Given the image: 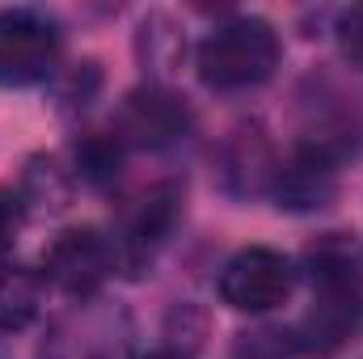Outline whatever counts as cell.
Instances as JSON below:
<instances>
[{
	"label": "cell",
	"instance_id": "4fadbf2b",
	"mask_svg": "<svg viewBox=\"0 0 363 359\" xmlns=\"http://www.w3.org/2000/svg\"><path fill=\"white\" fill-rule=\"evenodd\" d=\"M72 157H77V174H81V182L93 186V190L114 186L118 174H123V140H118V136L93 131V136H85V140L72 148Z\"/></svg>",
	"mask_w": 363,
	"mask_h": 359
},
{
	"label": "cell",
	"instance_id": "8fae6325",
	"mask_svg": "<svg viewBox=\"0 0 363 359\" xmlns=\"http://www.w3.org/2000/svg\"><path fill=\"white\" fill-rule=\"evenodd\" d=\"M220 174H224V186H228L233 194H250V190H267V186H271V174H274L271 144L262 140L258 127H237V131L224 140Z\"/></svg>",
	"mask_w": 363,
	"mask_h": 359
},
{
	"label": "cell",
	"instance_id": "ac0fdd59",
	"mask_svg": "<svg viewBox=\"0 0 363 359\" xmlns=\"http://www.w3.org/2000/svg\"><path fill=\"white\" fill-rule=\"evenodd\" d=\"M144 359H190V355H182V351H152V355H144Z\"/></svg>",
	"mask_w": 363,
	"mask_h": 359
},
{
	"label": "cell",
	"instance_id": "9a60e30c",
	"mask_svg": "<svg viewBox=\"0 0 363 359\" xmlns=\"http://www.w3.org/2000/svg\"><path fill=\"white\" fill-rule=\"evenodd\" d=\"M51 81H55V106L60 110H85L93 101V93L101 89V72H97L93 60L72 64V68H60Z\"/></svg>",
	"mask_w": 363,
	"mask_h": 359
},
{
	"label": "cell",
	"instance_id": "7a4b0ae2",
	"mask_svg": "<svg viewBox=\"0 0 363 359\" xmlns=\"http://www.w3.org/2000/svg\"><path fill=\"white\" fill-rule=\"evenodd\" d=\"M60 21L43 9H0V85L26 89L60 72Z\"/></svg>",
	"mask_w": 363,
	"mask_h": 359
},
{
	"label": "cell",
	"instance_id": "6da1fadb",
	"mask_svg": "<svg viewBox=\"0 0 363 359\" xmlns=\"http://www.w3.org/2000/svg\"><path fill=\"white\" fill-rule=\"evenodd\" d=\"M199 77L216 93H245L267 85L279 68V34L262 17H228L199 43Z\"/></svg>",
	"mask_w": 363,
	"mask_h": 359
},
{
	"label": "cell",
	"instance_id": "3957f363",
	"mask_svg": "<svg viewBox=\"0 0 363 359\" xmlns=\"http://www.w3.org/2000/svg\"><path fill=\"white\" fill-rule=\"evenodd\" d=\"M296 287V267L271 245H250L220 270V296L237 313H271Z\"/></svg>",
	"mask_w": 363,
	"mask_h": 359
},
{
	"label": "cell",
	"instance_id": "52a82bcc",
	"mask_svg": "<svg viewBox=\"0 0 363 359\" xmlns=\"http://www.w3.org/2000/svg\"><path fill=\"white\" fill-rule=\"evenodd\" d=\"M338 161L342 157H334L325 148L300 144L291 157L274 161L267 190H271V199L283 211H317L338 194Z\"/></svg>",
	"mask_w": 363,
	"mask_h": 359
},
{
	"label": "cell",
	"instance_id": "d6986e66",
	"mask_svg": "<svg viewBox=\"0 0 363 359\" xmlns=\"http://www.w3.org/2000/svg\"><path fill=\"white\" fill-rule=\"evenodd\" d=\"M0 359H4V351H0Z\"/></svg>",
	"mask_w": 363,
	"mask_h": 359
},
{
	"label": "cell",
	"instance_id": "ba28073f",
	"mask_svg": "<svg viewBox=\"0 0 363 359\" xmlns=\"http://www.w3.org/2000/svg\"><path fill=\"white\" fill-rule=\"evenodd\" d=\"M190 131V110L174 93L157 89H135L127 93L123 110H118V140L123 144H140V148H169Z\"/></svg>",
	"mask_w": 363,
	"mask_h": 359
},
{
	"label": "cell",
	"instance_id": "7c38bea8",
	"mask_svg": "<svg viewBox=\"0 0 363 359\" xmlns=\"http://www.w3.org/2000/svg\"><path fill=\"white\" fill-rule=\"evenodd\" d=\"M43 292H47V279L34 267L4 263L0 267V334L26 330L43 313Z\"/></svg>",
	"mask_w": 363,
	"mask_h": 359
},
{
	"label": "cell",
	"instance_id": "30bf717a",
	"mask_svg": "<svg viewBox=\"0 0 363 359\" xmlns=\"http://www.w3.org/2000/svg\"><path fill=\"white\" fill-rule=\"evenodd\" d=\"M304 270L317 292H363V245L351 233H325L308 241Z\"/></svg>",
	"mask_w": 363,
	"mask_h": 359
},
{
	"label": "cell",
	"instance_id": "5bb4252c",
	"mask_svg": "<svg viewBox=\"0 0 363 359\" xmlns=\"http://www.w3.org/2000/svg\"><path fill=\"white\" fill-rule=\"evenodd\" d=\"M296 355H300L296 334L291 330H279V326L245 330L233 343V359H296Z\"/></svg>",
	"mask_w": 363,
	"mask_h": 359
},
{
	"label": "cell",
	"instance_id": "277c9868",
	"mask_svg": "<svg viewBox=\"0 0 363 359\" xmlns=\"http://www.w3.org/2000/svg\"><path fill=\"white\" fill-rule=\"evenodd\" d=\"M43 279H51L60 292L77 296V300H93L97 287L118 270V254L114 241L97 228H64L47 254H43Z\"/></svg>",
	"mask_w": 363,
	"mask_h": 359
},
{
	"label": "cell",
	"instance_id": "2e32d148",
	"mask_svg": "<svg viewBox=\"0 0 363 359\" xmlns=\"http://www.w3.org/2000/svg\"><path fill=\"white\" fill-rule=\"evenodd\" d=\"M338 47H342V55L363 68V4L355 9H347L342 17H338Z\"/></svg>",
	"mask_w": 363,
	"mask_h": 359
},
{
	"label": "cell",
	"instance_id": "5b68a950",
	"mask_svg": "<svg viewBox=\"0 0 363 359\" xmlns=\"http://www.w3.org/2000/svg\"><path fill=\"white\" fill-rule=\"evenodd\" d=\"M182 216V190L174 182H161V186H148L140 190L123 211H118V228H114V254H118V267L135 270L144 267L161 245L165 237L174 233Z\"/></svg>",
	"mask_w": 363,
	"mask_h": 359
},
{
	"label": "cell",
	"instance_id": "e0dca14e",
	"mask_svg": "<svg viewBox=\"0 0 363 359\" xmlns=\"http://www.w3.org/2000/svg\"><path fill=\"white\" fill-rule=\"evenodd\" d=\"M21 194L17 190H9V186H0V254L17 241V228H21Z\"/></svg>",
	"mask_w": 363,
	"mask_h": 359
},
{
	"label": "cell",
	"instance_id": "8992f818",
	"mask_svg": "<svg viewBox=\"0 0 363 359\" xmlns=\"http://www.w3.org/2000/svg\"><path fill=\"white\" fill-rule=\"evenodd\" d=\"M127 338L131 330L118 309H101L85 300L72 317H64L51 330L38 359H127Z\"/></svg>",
	"mask_w": 363,
	"mask_h": 359
},
{
	"label": "cell",
	"instance_id": "9c48e42d",
	"mask_svg": "<svg viewBox=\"0 0 363 359\" xmlns=\"http://www.w3.org/2000/svg\"><path fill=\"white\" fill-rule=\"evenodd\" d=\"M359 330H363V292H317L296 343L308 355H334Z\"/></svg>",
	"mask_w": 363,
	"mask_h": 359
}]
</instances>
